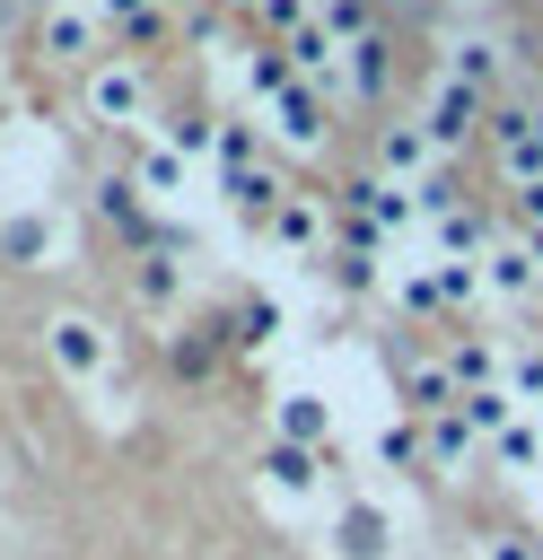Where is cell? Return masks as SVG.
I'll return each instance as SVG.
<instances>
[{
    "label": "cell",
    "instance_id": "7a4b0ae2",
    "mask_svg": "<svg viewBox=\"0 0 543 560\" xmlns=\"http://www.w3.org/2000/svg\"><path fill=\"white\" fill-rule=\"evenodd\" d=\"M490 289H499V298H525V289H534V245H499V254H490Z\"/></svg>",
    "mask_w": 543,
    "mask_h": 560
},
{
    "label": "cell",
    "instance_id": "277c9868",
    "mask_svg": "<svg viewBox=\"0 0 543 560\" xmlns=\"http://www.w3.org/2000/svg\"><path fill=\"white\" fill-rule=\"evenodd\" d=\"M96 114H140V79L131 70H105L96 79Z\"/></svg>",
    "mask_w": 543,
    "mask_h": 560
},
{
    "label": "cell",
    "instance_id": "6da1fadb",
    "mask_svg": "<svg viewBox=\"0 0 543 560\" xmlns=\"http://www.w3.org/2000/svg\"><path fill=\"white\" fill-rule=\"evenodd\" d=\"M464 122H473V88H464V79H447V88H438V105H429V140L447 149Z\"/></svg>",
    "mask_w": 543,
    "mask_h": 560
},
{
    "label": "cell",
    "instance_id": "5b68a950",
    "mask_svg": "<svg viewBox=\"0 0 543 560\" xmlns=\"http://www.w3.org/2000/svg\"><path fill=\"white\" fill-rule=\"evenodd\" d=\"M53 350H61V368H96V332H88V324H61Z\"/></svg>",
    "mask_w": 543,
    "mask_h": 560
},
{
    "label": "cell",
    "instance_id": "3957f363",
    "mask_svg": "<svg viewBox=\"0 0 543 560\" xmlns=\"http://www.w3.org/2000/svg\"><path fill=\"white\" fill-rule=\"evenodd\" d=\"M429 149H438V140H429V131H412V122H394V131H385V166H394V175H420V166H429Z\"/></svg>",
    "mask_w": 543,
    "mask_h": 560
},
{
    "label": "cell",
    "instance_id": "52a82bcc",
    "mask_svg": "<svg viewBox=\"0 0 543 560\" xmlns=\"http://www.w3.org/2000/svg\"><path fill=\"white\" fill-rule=\"evenodd\" d=\"M490 560H534V542L525 534H490Z\"/></svg>",
    "mask_w": 543,
    "mask_h": 560
},
{
    "label": "cell",
    "instance_id": "8992f818",
    "mask_svg": "<svg viewBox=\"0 0 543 560\" xmlns=\"http://www.w3.org/2000/svg\"><path fill=\"white\" fill-rule=\"evenodd\" d=\"M315 228H324V219H315V210H307V201H289V210H280V236H289V245H307V236H315Z\"/></svg>",
    "mask_w": 543,
    "mask_h": 560
},
{
    "label": "cell",
    "instance_id": "ba28073f",
    "mask_svg": "<svg viewBox=\"0 0 543 560\" xmlns=\"http://www.w3.org/2000/svg\"><path fill=\"white\" fill-rule=\"evenodd\" d=\"M105 18H149V0H105Z\"/></svg>",
    "mask_w": 543,
    "mask_h": 560
}]
</instances>
